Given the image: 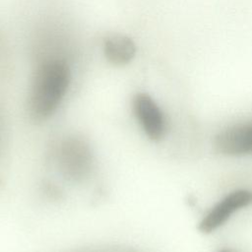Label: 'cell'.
<instances>
[{
	"label": "cell",
	"instance_id": "5",
	"mask_svg": "<svg viewBox=\"0 0 252 252\" xmlns=\"http://www.w3.org/2000/svg\"><path fill=\"white\" fill-rule=\"evenodd\" d=\"M217 153L227 157L252 155V121L228 126L220 131L213 141Z\"/></svg>",
	"mask_w": 252,
	"mask_h": 252
},
{
	"label": "cell",
	"instance_id": "1",
	"mask_svg": "<svg viewBox=\"0 0 252 252\" xmlns=\"http://www.w3.org/2000/svg\"><path fill=\"white\" fill-rule=\"evenodd\" d=\"M71 82L68 64L59 59L41 63L34 71L29 93L28 112L35 122L49 119L64 99Z\"/></svg>",
	"mask_w": 252,
	"mask_h": 252
},
{
	"label": "cell",
	"instance_id": "3",
	"mask_svg": "<svg viewBox=\"0 0 252 252\" xmlns=\"http://www.w3.org/2000/svg\"><path fill=\"white\" fill-rule=\"evenodd\" d=\"M251 204V190H233L221 198L205 214L198 223V230L204 234H210L222 226L236 212Z\"/></svg>",
	"mask_w": 252,
	"mask_h": 252
},
{
	"label": "cell",
	"instance_id": "6",
	"mask_svg": "<svg viewBox=\"0 0 252 252\" xmlns=\"http://www.w3.org/2000/svg\"><path fill=\"white\" fill-rule=\"evenodd\" d=\"M102 49L106 60L115 66L130 63L136 55L135 42L124 34L116 33L105 37Z\"/></svg>",
	"mask_w": 252,
	"mask_h": 252
},
{
	"label": "cell",
	"instance_id": "4",
	"mask_svg": "<svg viewBox=\"0 0 252 252\" xmlns=\"http://www.w3.org/2000/svg\"><path fill=\"white\" fill-rule=\"evenodd\" d=\"M133 112L144 134L154 142H158L165 136L166 120L156 100L145 93H139L133 97Z\"/></svg>",
	"mask_w": 252,
	"mask_h": 252
},
{
	"label": "cell",
	"instance_id": "2",
	"mask_svg": "<svg viewBox=\"0 0 252 252\" xmlns=\"http://www.w3.org/2000/svg\"><path fill=\"white\" fill-rule=\"evenodd\" d=\"M94 153L90 144L78 136L63 138L55 151V163L60 174L71 182H83L94 168Z\"/></svg>",
	"mask_w": 252,
	"mask_h": 252
},
{
	"label": "cell",
	"instance_id": "7",
	"mask_svg": "<svg viewBox=\"0 0 252 252\" xmlns=\"http://www.w3.org/2000/svg\"><path fill=\"white\" fill-rule=\"evenodd\" d=\"M217 252H235L234 250H231V249H228V248H223V249H220Z\"/></svg>",
	"mask_w": 252,
	"mask_h": 252
}]
</instances>
